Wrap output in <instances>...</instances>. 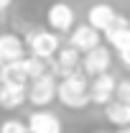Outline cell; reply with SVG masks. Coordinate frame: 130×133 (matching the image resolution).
I'll use <instances>...</instances> for the list:
<instances>
[{
  "label": "cell",
  "mask_w": 130,
  "mask_h": 133,
  "mask_svg": "<svg viewBox=\"0 0 130 133\" xmlns=\"http://www.w3.org/2000/svg\"><path fill=\"white\" fill-rule=\"evenodd\" d=\"M56 100L69 108V110H84L92 97H89V79L84 72H74L69 77H61L59 79V87H56Z\"/></svg>",
  "instance_id": "obj_1"
},
{
  "label": "cell",
  "mask_w": 130,
  "mask_h": 133,
  "mask_svg": "<svg viewBox=\"0 0 130 133\" xmlns=\"http://www.w3.org/2000/svg\"><path fill=\"white\" fill-rule=\"evenodd\" d=\"M26 51L31 56H38V59H46L51 62L56 56V51L61 49V41L54 31H46V28H36V31H28L26 33Z\"/></svg>",
  "instance_id": "obj_2"
},
{
  "label": "cell",
  "mask_w": 130,
  "mask_h": 133,
  "mask_svg": "<svg viewBox=\"0 0 130 133\" xmlns=\"http://www.w3.org/2000/svg\"><path fill=\"white\" fill-rule=\"evenodd\" d=\"M56 87H59L56 74H51V72L31 79V82H28V102L36 105V108H41V110L49 108L51 102L56 100Z\"/></svg>",
  "instance_id": "obj_3"
},
{
  "label": "cell",
  "mask_w": 130,
  "mask_h": 133,
  "mask_svg": "<svg viewBox=\"0 0 130 133\" xmlns=\"http://www.w3.org/2000/svg\"><path fill=\"white\" fill-rule=\"evenodd\" d=\"M74 21H77V16H74V8L69 3L56 0L46 10V23H49V31H54V33H71Z\"/></svg>",
  "instance_id": "obj_4"
},
{
  "label": "cell",
  "mask_w": 130,
  "mask_h": 133,
  "mask_svg": "<svg viewBox=\"0 0 130 133\" xmlns=\"http://www.w3.org/2000/svg\"><path fill=\"white\" fill-rule=\"evenodd\" d=\"M49 66H51V74H56L59 79L69 77V74L82 69V54L77 49H71V46H61L56 51V56L49 62Z\"/></svg>",
  "instance_id": "obj_5"
},
{
  "label": "cell",
  "mask_w": 130,
  "mask_h": 133,
  "mask_svg": "<svg viewBox=\"0 0 130 133\" xmlns=\"http://www.w3.org/2000/svg\"><path fill=\"white\" fill-rule=\"evenodd\" d=\"M110 64H112V51L102 44L82 56V72L87 77H99V74L110 72Z\"/></svg>",
  "instance_id": "obj_6"
},
{
  "label": "cell",
  "mask_w": 130,
  "mask_h": 133,
  "mask_svg": "<svg viewBox=\"0 0 130 133\" xmlns=\"http://www.w3.org/2000/svg\"><path fill=\"white\" fill-rule=\"evenodd\" d=\"M99 44H102V33L97 28H92L89 23H82V26H77L69 33V46L77 49L79 54H87V51L97 49Z\"/></svg>",
  "instance_id": "obj_7"
},
{
  "label": "cell",
  "mask_w": 130,
  "mask_h": 133,
  "mask_svg": "<svg viewBox=\"0 0 130 133\" xmlns=\"http://www.w3.org/2000/svg\"><path fill=\"white\" fill-rule=\"evenodd\" d=\"M115 87H117V79H115L110 72L99 74V77H92L89 82V97L95 105H110L115 100Z\"/></svg>",
  "instance_id": "obj_8"
},
{
  "label": "cell",
  "mask_w": 130,
  "mask_h": 133,
  "mask_svg": "<svg viewBox=\"0 0 130 133\" xmlns=\"http://www.w3.org/2000/svg\"><path fill=\"white\" fill-rule=\"evenodd\" d=\"M26 100H28V84H23V82L0 84V108L3 110H18Z\"/></svg>",
  "instance_id": "obj_9"
},
{
  "label": "cell",
  "mask_w": 130,
  "mask_h": 133,
  "mask_svg": "<svg viewBox=\"0 0 130 133\" xmlns=\"http://www.w3.org/2000/svg\"><path fill=\"white\" fill-rule=\"evenodd\" d=\"M28 133H61V120L51 110H33L28 115Z\"/></svg>",
  "instance_id": "obj_10"
},
{
  "label": "cell",
  "mask_w": 130,
  "mask_h": 133,
  "mask_svg": "<svg viewBox=\"0 0 130 133\" xmlns=\"http://www.w3.org/2000/svg\"><path fill=\"white\" fill-rule=\"evenodd\" d=\"M117 18V10H115L110 3H95L89 10H87V23L92 26V28H97L99 33H105L110 26H112V21Z\"/></svg>",
  "instance_id": "obj_11"
},
{
  "label": "cell",
  "mask_w": 130,
  "mask_h": 133,
  "mask_svg": "<svg viewBox=\"0 0 130 133\" xmlns=\"http://www.w3.org/2000/svg\"><path fill=\"white\" fill-rule=\"evenodd\" d=\"M102 38H105V41L110 44V49H115V51H120L122 46H128L130 44V21L122 18V16H117L112 21V26L102 33Z\"/></svg>",
  "instance_id": "obj_12"
},
{
  "label": "cell",
  "mask_w": 130,
  "mask_h": 133,
  "mask_svg": "<svg viewBox=\"0 0 130 133\" xmlns=\"http://www.w3.org/2000/svg\"><path fill=\"white\" fill-rule=\"evenodd\" d=\"M26 56V44L18 33H0V62L10 64Z\"/></svg>",
  "instance_id": "obj_13"
},
{
  "label": "cell",
  "mask_w": 130,
  "mask_h": 133,
  "mask_svg": "<svg viewBox=\"0 0 130 133\" xmlns=\"http://www.w3.org/2000/svg\"><path fill=\"white\" fill-rule=\"evenodd\" d=\"M105 118L115 128H130V105L120 102V100H112L110 105H105Z\"/></svg>",
  "instance_id": "obj_14"
},
{
  "label": "cell",
  "mask_w": 130,
  "mask_h": 133,
  "mask_svg": "<svg viewBox=\"0 0 130 133\" xmlns=\"http://www.w3.org/2000/svg\"><path fill=\"white\" fill-rule=\"evenodd\" d=\"M0 133H28V125L23 120H16V118H8L0 123Z\"/></svg>",
  "instance_id": "obj_15"
},
{
  "label": "cell",
  "mask_w": 130,
  "mask_h": 133,
  "mask_svg": "<svg viewBox=\"0 0 130 133\" xmlns=\"http://www.w3.org/2000/svg\"><path fill=\"white\" fill-rule=\"evenodd\" d=\"M115 100L130 105V79H120L117 82V87H115Z\"/></svg>",
  "instance_id": "obj_16"
},
{
  "label": "cell",
  "mask_w": 130,
  "mask_h": 133,
  "mask_svg": "<svg viewBox=\"0 0 130 133\" xmlns=\"http://www.w3.org/2000/svg\"><path fill=\"white\" fill-rule=\"evenodd\" d=\"M117 59H120V64H122V66H128V69H130V44L117 51Z\"/></svg>",
  "instance_id": "obj_17"
},
{
  "label": "cell",
  "mask_w": 130,
  "mask_h": 133,
  "mask_svg": "<svg viewBox=\"0 0 130 133\" xmlns=\"http://www.w3.org/2000/svg\"><path fill=\"white\" fill-rule=\"evenodd\" d=\"M8 82V64L5 62H0V84Z\"/></svg>",
  "instance_id": "obj_18"
},
{
  "label": "cell",
  "mask_w": 130,
  "mask_h": 133,
  "mask_svg": "<svg viewBox=\"0 0 130 133\" xmlns=\"http://www.w3.org/2000/svg\"><path fill=\"white\" fill-rule=\"evenodd\" d=\"M13 5V0H0V16L3 13H8V8Z\"/></svg>",
  "instance_id": "obj_19"
},
{
  "label": "cell",
  "mask_w": 130,
  "mask_h": 133,
  "mask_svg": "<svg viewBox=\"0 0 130 133\" xmlns=\"http://www.w3.org/2000/svg\"><path fill=\"white\" fill-rule=\"evenodd\" d=\"M115 133H130V131H128V128H117Z\"/></svg>",
  "instance_id": "obj_20"
},
{
  "label": "cell",
  "mask_w": 130,
  "mask_h": 133,
  "mask_svg": "<svg viewBox=\"0 0 130 133\" xmlns=\"http://www.w3.org/2000/svg\"><path fill=\"white\" fill-rule=\"evenodd\" d=\"M95 133H105V131H95Z\"/></svg>",
  "instance_id": "obj_21"
},
{
  "label": "cell",
  "mask_w": 130,
  "mask_h": 133,
  "mask_svg": "<svg viewBox=\"0 0 130 133\" xmlns=\"http://www.w3.org/2000/svg\"><path fill=\"white\" fill-rule=\"evenodd\" d=\"M128 21H130V16H128Z\"/></svg>",
  "instance_id": "obj_22"
},
{
  "label": "cell",
  "mask_w": 130,
  "mask_h": 133,
  "mask_svg": "<svg viewBox=\"0 0 130 133\" xmlns=\"http://www.w3.org/2000/svg\"><path fill=\"white\" fill-rule=\"evenodd\" d=\"M128 131H130V128H128Z\"/></svg>",
  "instance_id": "obj_23"
}]
</instances>
